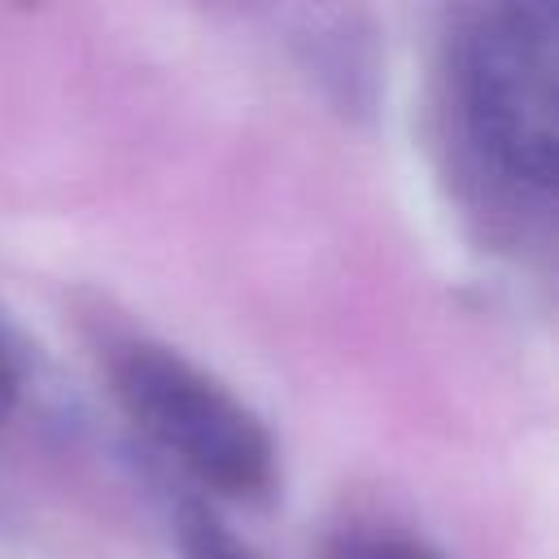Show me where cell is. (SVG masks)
Masks as SVG:
<instances>
[{"mask_svg":"<svg viewBox=\"0 0 559 559\" xmlns=\"http://www.w3.org/2000/svg\"><path fill=\"white\" fill-rule=\"evenodd\" d=\"M454 131L472 166L515 201L550 205L559 148V9L507 0L472 9L450 44Z\"/></svg>","mask_w":559,"mask_h":559,"instance_id":"1","label":"cell"},{"mask_svg":"<svg viewBox=\"0 0 559 559\" xmlns=\"http://www.w3.org/2000/svg\"><path fill=\"white\" fill-rule=\"evenodd\" d=\"M109 380L131 424L205 489L262 498L275 485V441L266 424L179 349L127 341L109 358Z\"/></svg>","mask_w":559,"mask_h":559,"instance_id":"2","label":"cell"},{"mask_svg":"<svg viewBox=\"0 0 559 559\" xmlns=\"http://www.w3.org/2000/svg\"><path fill=\"white\" fill-rule=\"evenodd\" d=\"M323 559H441L424 537L393 524H345L328 537Z\"/></svg>","mask_w":559,"mask_h":559,"instance_id":"3","label":"cell"},{"mask_svg":"<svg viewBox=\"0 0 559 559\" xmlns=\"http://www.w3.org/2000/svg\"><path fill=\"white\" fill-rule=\"evenodd\" d=\"M179 546H183V559H258L205 507H183V515H179Z\"/></svg>","mask_w":559,"mask_h":559,"instance_id":"4","label":"cell"},{"mask_svg":"<svg viewBox=\"0 0 559 559\" xmlns=\"http://www.w3.org/2000/svg\"><path fill=\"white\" fill-rule=\"evenodd\" d=\"M17 389H22L17 354H13V345H9V336H4V328H0V432H4V424H9V415H13V406H17Z\"/></svg>","mask_w":559,"mask_h":559,"instance_id":"5","label":"cell"}]
</instances>
